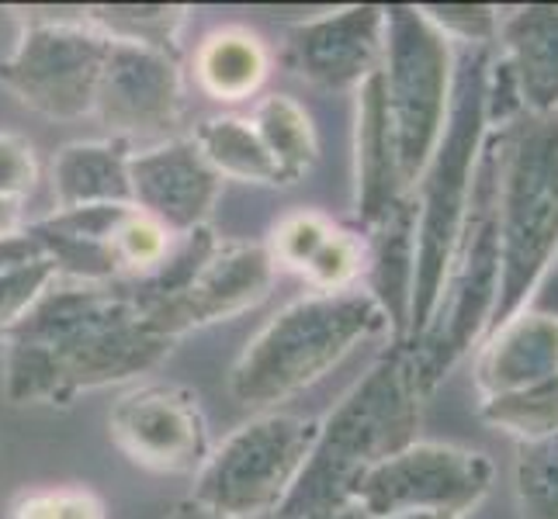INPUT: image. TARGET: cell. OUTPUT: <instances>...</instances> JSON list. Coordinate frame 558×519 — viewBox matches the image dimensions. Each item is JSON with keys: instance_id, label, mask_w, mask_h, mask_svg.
I'll return each instance as SVG.
<instances>
[{"instance_id": "obj_20", "label": "cell", "mask_w": 558, "mask_h": 519, "mask_svg": "<svg viewBox=\"0 0 558 519\" xmlns=\"http://www.w3.org/2000/svg\"><path fill=\"white\" fill-rule=\"evenodd\" d=\"M368 295L389 319L396 343H407L410 309H413V274H416V201L413 195L399 201L375 228Z\"/></svg>"}, {"instance_id": "obj_15", "label": "cell", "mask_w": 558, "mask_h": 519, "mask_svg": "<svg viewBox=\"0 0 558 519\" xmlns=\"http://www.w3.org/2000/svg\"><path fill=\"white\" fill-rule=\"evenodd\" d=\"M222 177L211 170L191 139H170L146 152H132L129 190L132 208L157 219L170 236H187L205 225L219 198Z\"/></svg>"}, {"instance_id": "obj_2", "label": "cell", "mask_w": 558, "mask_h": 519, "mask_svg": "<svg viewBox=\"0 0 558 519\" xmlns=\"http://www.w3.org/2000/svg\"><path fill=\"white\" fill-rule=\"evenodd\" d=\"M427 395L413 346L396 343L316 427L313 450L278 516L316 519L351 506L364 478L416 444Z\"/></svg>"}, {"instance_id": "obj_6", "label": "cell", "mask_w": 558, "mask_h": 519, "mask_svg": "<svg viewBox=\"0 0 558 519\" xmlns=\"http://www.w3.org/2000/svg\"><path fill=\"white\" fill-rule=\"evenodd\" d=\"M499 163H504V136L493 132L478 152L465 225H461L434 322L427 336L413 346L427 392L465 357L478 336L489 333V319L499 298V267H504V257H499Z\"/></svg>"}, {"instance_id": "obj_7", "label": "cell", "mask_w": 558, "mask_h": 519, "mask_svg": "<svg viewBox=\"0 0 558 519\" xmlns=\"http://www.w3.org/2000/svg\"><path fill=\"white\" fill-rule=\"evenodd\" d=\"M378 73L399 149L402 184L413 195L445 136L454 94L451 42L430 25L423 8H385V52Z\"/></svg>"}, {"instance_id": "obj_14", "label": "cell", "mask_w": 558, "mask_h": 519, "mask_svg": "<svg viewBox=\"0 0 558 519\" xmlns=\"http://www.w3.org/2000/svg\"><path fill=\"white\" fill-rule=\"evenodd\" d=\"M385 8L361 4L323 14L288 32L284 63L310 84L340 90L361 87L381 66Z\"/></svg>"}, {"instance_id": "obj_36", "label": "cell", "mask_w": 558, "mask_h": 519, "mask_svg": "<svg viewBox=\"0 0 558 519\" xmlns=\"http://www.w3.org/2000/svg\"><path fill=\"white\" fill-rule=\"evenodd\" d=\"M524 309H534V312H545V316L558 319V254L551 257L548 271L542 274V281H537L534 295Z\"/></svg>"}, {"instance_id": "obj_40", "label": "cell", "mask_w": 558, "mask_h": 519, "mask_svg": "<svg viewBox=\"0 0 558 519\" xmlns=\"http://www.w3.org/2000/svg\"><path fill=\"white\" fill-rule=\"evenodd\" d=\"M385 519H461V516H448V512H399V516H385Z\"/></svg>"}, {"instance_id": "obj_34", "label": "cell", "mask_w": 558, "mask_h": 519, "mask_svg": "<svg viewBox=\"0 0 558 519\" xmlns=\"http://www.w3.org/2000/svg\"><path fill=\"white\" fill-rule=\"evenodd\" d=\"M423 14L430 17V25L445 38L454 35L465 46H486L496 35V14L483 4H430L423 8Z\"/></svg>"}, {"instance_id": "obj_8", "label": "cell", "mask_w": 558, "mask_h": 519, "mask_svg": "<svg viewBox=\"0 0 558 519\" xmlns=\"http://www.w3.org/2000/svg\"><path fill=\"white\" fill-rule=\"evenodd\" d=\"M313 419L260 416L250 419L195 474L191 503L222 519L278 516L316 440Z\"/></svg>"}, {"instance_id": "obj_28", "label": "cell", "mask_w": 558, "mask_h": 519, "mask_svg": "<svg viewBox=\"0 0 558 519\" xmlns=\"http://www.w3.org/2000/svg\"><path fill=\"white\" fill-rule=\"evenodd\" d=\"M111 249L122 267V281H136L153 274L170 257V233L140 208H129L111 236Z\"/></svg>"}, {"instance_id": "obj_37", "label": "cell", "mask_w": 558, "mask_h": 519, "mask_svg": "<svg viewBox=\"0 0 558 519\" xmlns=\"http://www.w3.org/2000/svg\"><path fill=\"white\" fill-rule=\"evenodd\" d=\"M22 205H14V201H0V239L4 236H14V233H22Z\"/></svg>"}, {"instance_id": "obj_4", "label": "cell", "mask_w": 558, "mask_h": 519, "mask_svg": "<svg viewBox=\"0 0 558 519\" xmlns=\"http://www.w3.org/2000/svg\"><path fill=\"white\" fill-rule=\"evenodd\" d=\"M381 330H389V319L368 292L310 295L281 309L246 343L229 374V395L246 409H271L316 384Z\"/></svg>"}, {"instance_id": "obj_30", "label": "cell", "mask_w": 558, "mask_h": 519, "mask_svg": "<svg viewBox=\"0 0 558 519\" xmlns=\"http://www.w3.org/2000/svg\"><path fill=\"white\" fill-rule=\"evenodd\" d=\"M333 228L337 225L316 215V211H295V215H288L275 225L267 254H271L275 267H288V271L302 274V267L313 260V254L326 243Z\"/></svg>"}, {"instance_id": "obj_25", "label": "cell", "mask_w": 558, "mask_h": 519, "mask_svg": "<svg viewBox=\"0 0 558 519\" xmlns=\"http://www.w3.org/2000/svg\"><path fill=\"white\" fill-rule=\"evenodd\" d=\"M87 25L105 32L114 42H132L153 52L174 55L178 52V32L187 22L184 8H163V4H111V8H90Z\"/></svg>"}, {"instance_id": "obj_24", "label": "cell", "mask_w": 558, "mask_h": 519, "mask_svg": "<svg viewBox=\"0 0 558 519\" xmlns=\"http://www.w3.org/2000/svg\"><path fill=\"white\" fill-rule=\"evenodd\" d=\"M195 149L202 160L229 181L243 184H281L278 170L267 157V149L257 136V128L243 114H216L195 128Z\"/></svg>"}, {"instance_id": "obj_32", "label": "cell", "mask_w": 558, "mask_h": 519, "mask_svg": "<svg viewBox=\"0 0 558 519\" xmlns=\"http://www.w3.org/2000/svg\"><path fill=\"white\" fill-rule=\"evenodd\" d=\"M14 519H105V506L87 489H56L25 495L14 506Z\"/></svg>"}, {"instance_id": "obj_26", "label": "cell", "mask_w": 558, "mask_h": 519, "mask_svg": "<svg viewBox=\"0 0 558 519\" xmlns=\"http://www.w3.org/2000/svg\"><path fill=\"white\" fill-rule=\"evenodd\" d=\"M483 419L489 427L513 433L521 444L555 436L558 433V374L521 392L483 398Z\"/></svg>"}, {"instance_id": "obj_13", "label": "cell", "mask_w": 558, "mask_h": 519, "mask_svg": "<svg viewBox=\"0 0 558 519\" xmlns=\"http://www.w3.org/2000/svg\"><path fill=\"white\" fill-rule=\"evenodd\" d=\"M94 114L125 143L136 136H167L181 114V73L174 55L111 38Z\"/></svg>"}, {"instance_id": "obj_39", "label": "cell", "mask_w": 558, "mask_h": 519, "mask_svg": "<svg viewBox=\"0 0 558 519\" xmlns=\"http://www.w3.org/2000/svg\"><path fill=\"white\" fill-rule=\"evenodd\" d=\"M316 519H375V516L368 509H361L357 503H351V506H340V509L326 512V516H316Z\"/></svg>"}, {"instance_id": "obj_9", "label": "cell", "mask_w": 558, "mask_h": 519, "mask_svg": "<svg viewBox=\"0 0 558 519\" xmlns=\"http://www.w3.org/2000/svg\"><path fill=\"white\" fill-rule=\"evenodd\" d=\"M108 49L111 38L87 22H35L0 60V84L46 119H84L94 114Z\"/></svg>"}, {"instance_id": "obj_35", "label": "cell", "mask_w": 558, "mask_h": 519, "mask_svg": "<svg viewBox=\"0 0 558 519\" xmlns=\"http://www.w3.org/2000/svg\"><path fill=\"white\" fill-rule=\"evenodd\" d=\"M38 260H46V257H43V249H38V243L32 239L28 228L0 239V274L17 271V267H28V263H38Z\"/></svg>"}, {"instance_id": "obj_22", "label": "cell", "mask_w": 558, "mask_h": 519, "mask_svg": "<svg viewBox=\"0 0 558 519\" xmlns=\"http://www.w3.org/2000/svg\"><path fill=\"white\" fill-rule=\"evenodd\" d=\"M271 70L267 46L250 28H216L202 38L195 52L198 87L222 104L254 98Z\"/></svg>"}, {"instance_id": "obj_38", "label": "cell", "mask_w": 558, "mask_h": 519, "mask_svg": "<svg viewBox=\"0 0 558 519\" xmlns=\"http://www.w3.org/2000/svg\"><path fill=\"white\" fill-rule=\"evenodd\" d=\"M170 519H222V516L208 512V509H202V506H195V503H184V506L174 509V516H170ZM264 519H281V516H264Z\"/></svg>"}, {"instance_id": "obj_3", "label": "cell", "mask_w": 558, "mask_h": 519, "mask_svg": "<svg viewBox=\"0 0 558 519\" xmlns=\"http://www.w3.org/2000/svg\"><path fill=\"white\" fill-rule=\"evenodd\" d=\"M486 49L469 46L454 66V94L445 136L413 187L416 201V274H413V309L407 346L427 336L440 292H445L448 267L465 225L472 198V177L478 152L486 143Z\"/></svg>"}, {"instance_id": "obj_21", "label": "cell", "mask_w": 558, "mask_h": 519, "mask_svg": "<svg viewBox=\"0 0 558 519\" xmlns=\"http://www.w3.org/2000/svg\"><path fill=\"white\" fill-rule=\"evenodd\" d=\"M132 149L125 139L70 143L52 160V198L56 211L132 205L129 190Z\"/></svg>"}, {"instance_id": "obj_23", "label": "cell", "mask_w": 558, "mask_h": 519, "mask_svg": "<svg viewBox=\"0 0 558 519\" xmlns=\"http://www.w3.org/2000/svg\"><path fill=\"white\" fill-rule=\"evenodd\" d=\"M250 122H254L281 184H295L310 173V166L319 157V139H316V125L310 119V111L295 98L271 94V98H264L254 108Z\"/></svg>"}, {"instance_id": "obj_12", "label": "cell", "mask_w": 558, "mask_h": 519, "mask_svg": "<svg viewBox=\"0 0 558 519\" xmlns=\"http://www.w3.org/2000/svg\"><path fill=\"white\" fill-rule=\"evenodd\" d=\"M111 440L146 471L198 474L208 460V427L198 398L184 388H140L111 409Z\"/></svg>"}, {"instance_id": "obj_27", "label": "cell", "mask_w": 558, "mask_h": 519, "mask_svg": "<svg viewBox=\"0 0 558 519\" xmlns=\"http://www.w3.org/2000/svg\"><path fill=\"white\" fill-rule=\"evenodd\" d=\"M513 489L521 519H558V433L517 447Z\"/></svg>"}, {"instance_id": "obj_5", "label": "cell", "mask_w": 558, "mask_h": 519, "mask_svg": "<svg viewBox=\"0 0 558 519\" xmlns=\"http://www.w3.org/2000/svg\"><path fill=\"white\" fill-rule=\"evenodd\" d=\"M499 136H504V163H499L504 267H499V298L489 333L524 309L558 254V111L521 114Z\"/></svg>"}, {"instance_id": "obj_18", "label": "cell", "mask_w": 558, "mask_h": 519, "mask_svg": "<svg viewBox=\"0 0 558 519\" xmlns=\"http://www.w3.org/2000/svg\"><path fill=\"white\" fill-rule=\"evenodd\" d=\"M558 374V319L521 309L489 333L486 350L478 357L475 384L483 398L510 395Z\"/></svg>"}, {"instance_id": "obj_1", "label": "cell", "mask_w": 558, "mask_h": 519, "mask_svg": "<svg viewBox=\"0 0 558 519\" xmlns=\"http://www.w3.org/2000/svg\"><path fill=\"white\" fill-rule=\"evenodd\" d=\"M119 284L52 281L8 333L4 388L14 406H70L81 392L153 371L170 354Z\"/></svg>"}, {"instance_id": "obj_10", "label": "cell", "mask_w": 558, "mask_h": 519, "mask_svg": "<svg viewBox=\"0 0 558 519\" xmlns=\"http://www.w3.org/2000/svg\"><path fill=\"white\" fill-rule=\"evenodd\" d=\"M493 485L486 454L451 444H410L361 482L354 503L375 519L399 512L465 516Z\"/></svg>"}, {"instance_id": "obj_33", "label": "cell", "mask_w": 558, "mask_h": 519, "mask_svg": "<svg viewBox=\"0 0 558 519\" xmlns=\"http://www.w3.org/2000/svg\"><path fill=\"white\" fill-rule=\"evenodd\" d=\"M38 184L35 149L17 132H0V201L22 205Z\"/></svg>"}, {"instance_id": "obj_29", "label": "cell", "mask_w": 558, "mask_h": 519, "mask_svg": "<svg viewBox=\"0 0 558 519\" xmlns=\"http://www.w3.org/2000/svg\"><path fill=\"white\" fill-rule=\"evenodd\" d=\"M361 260H364V246L351 233L333 228V233L326 236V243L313 254V260L302 267V277L310 281L319 295L348 292L354 277L361 274Z\"/></svg>"}, {"instance_id": "obj_31", "label": "cell", "mask_w": 558, "mask_h": 519, "mask_svg": "<svg viewBox=\"0 0 558 519\" xmlns=\"http://www.w3.org/2000/svg\"><path fill=\"white\" fill-rule=\"evenodd\" d=\"M56 281L52 263L38 260L17 271L0 274V333H11L17 322L28 316V309L46 295V287Z\"/></svg>"}, {"instance_id": "obj_17", "label": "cell", "mask_w": 558, "mask_h": 519, "mask_svg": "<svg viewBox=\"0 0 558 519\" xmlns=\"http://www.w3.org/2000/svg\"><path fill=\"white\" fill-rule=\"evenodd\" d=\"M357 184H354V211L364 228H375L389 211L410 198L399 170V149L389 122V104H385L381 73H372L357 94Z\"/></svg>"}, {"instance_id": "obj_16", "label": "cell", "mask_w": 558, "mask_h": 519, "mask_svg": "<svg viewBox=\"0 0 558 519\" xmlns=\"http://www.w3.org/2000/svg\"><path fill=\"white\" fill-rule=\"evenodd\" d=\"M132 205H98L52 211L49 219L25 225L52 263L56 281L70 284H119L122 267L114 260L111 236Z\"/></svg>"}, {"instance_id": "obj_11", "label": "cell", "mask_w": 558, "mask_h": 519, "mask_svg": "<svg viewBox=\"0 0 558 519\" xmlns=\"http://www.w3.org/2000/svg\"><path fill=\"white\" fill-rule=\"evenodd\" d=\"M275 260L267 246L257 243H216L202 267L174 295L149 305L146 325L167 343H174L211 322L236 319L271 295Z\"/></svg>"}, {"instance_id": "obj_19", "label": "cell", "mask_w": 558, "mask_h": 519, "mask_svg": "<svg viewBox=\"0 0 558 519\" xmlns=\"http://www.w3.org/2000/svg\"><path fill=\"white\" fill-rule=\"evenodd\" d=\"M504 60L521 90L524 114L558 111V8L527 4L513 11L504 25Z\"/></svg>"}]
</instances>
